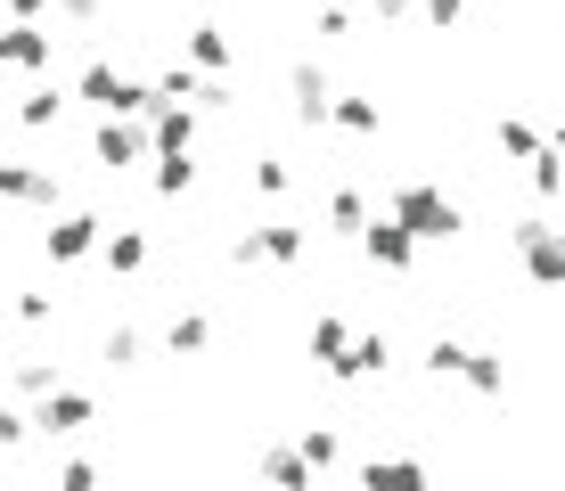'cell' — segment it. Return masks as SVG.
I'll use <instances>...</instances> for the list:
<instances>
[{
	"instance_id": "e575fe53",
	"label": "cell",
	"mask_w": 565,
	"mask_h": 491,
	"mask_svg": "<svg viewBox=\"0 0 565 491\" xmlns=\"http://www.w3.org/2000/svg\"><path fill=\"white\" fill-rule=\"evenodd\" d=\"M418 9H426V25H459L467 0H418Z\"/></svg>"
},
{
	"instance_id": "d6986e66",
	"label": "cell",
	"mask_w": 565,
	"mask_h": 491,
	"mask_svg": "<svg viewBox=\"0 0 565 491\" xmlns=\"http://www.w3.org/2000/svg\"><path fill=\"white\" fill-rule=\"evenodd\" d=\"M57 385H66L57 361H9V393H17V402H50Z\"/></svg>"
},
{
	"instance_id": "f35d334b",
	"label": "cell",
	"mask_w": 565,
	"mask_h": 491,
	"mask_svg": "<svg viewBox=\"0 0 565 491\" xmlns=\"http://www.w3.org/2000/svg\"><path fill=\"white\" fill-rule=\"evenodd\" d=\"M550 156H557V164H565V124H557V131H550Z\"/></svg>"
},
{
	"instance_id": "cb8c5ba5",
	"label": "cell",
	"mask_w": 565,
	"mask_h": 491,
	"mask_svg": "<svg viewBox=\"0 0 565 491\" xmlns=\"http://www.w3.org/2000/svg\"><path fill=\"white\" fill-rule=\"evenodd\" d=\"M164 344H172V361H181V352H205L213 344V320H205V311H172Z\"/></svg>"
},
{
	"instance_id": "1f68e13d",
	"label": "cell",
	"mask_w": 565,
	"mask_h": 491,
	"mask_svg": "<svg viewBox=\"0 0 565 491\" xmlns=\"http://www.w3.org/2000/svg\"><path fill=\"white\" fill-rule=\"evenodd\" d=\"M57 491H99V467H90V459H66V467H57Z\"/></svg>"
},
{
	"instance_id": "8d00e7d4",
	"label": "cell",
	"mask_w": 565,
	"mask_h": 491,
	"mask_svg": "<svg viewBox=\"0 0 565 491\" xmlns=\"http://www.w3.org/2000/svg\"><path fill=\"white\" fill-rule=\"evenodd\" d=\"M411 9H418V0H369V17H385V25H402Z\"/></svg>"
},
{
	"instance_id": "30bf717a",
	"label": "cell",
	"mask_w": 565,
	"mask_h": 491,
	"mask_svg": "<svg viewBox=\"0 0 565 491\" xmlns=\"http://www.w3.org/2000/svg\"><path fill=\"white\" fill-rule=\"evenodd\" d=\"M148 148L156 156H189L198 148V107H164V98H156L148 107Z\"/></svg>"
},
{
	"instance_id": "603a6c76",
	"label": "cell",
	"mask_w": 565,
	"mask_h": 491,
	"mask_svg": "<svg viewBox=\"0 0 565 491\" xmlns=\"http://www.w3.org/2000/svg\"><path fill=\"white\" fill-rule=\"evenodd\" d=\"M344 352H353V328H344L337 311H320V320H311V361H328V369H337Z\"/></svg>"
},
{
	"instance_id": "9a60e30c",
	"label": "cell",
	"mask_w": 565,
	"mask_h": 491,
	"mask_svg": "<svg viewBox=\"0 0 565 491\" xmlns=\"http://www.w3.org/2000/svg\"><path fill=\"white\" fill-rule=\"evenodd\" d=\"M385 361H394V344H385V328L377 337H353V352H344L328 377H344V385H361V377H385Z\"/></svg>"
},
{
	"instance_id": "4dcf8cb0",
	"label": "cell",
	"mask_w": 565,
	"mask_h": 491,
	"mask_svg": "<svg viewBox=\"0 0 565 491\" xmlns=\"http://www.w3.org/2000/svg\"><path fill=\"white\" fill-rule=\"evenodd\" d=\"M328 222H337V230H353V238H361V230H369V205H361L353 189H337V196H328Z\"/></svg>"
},
{
	"instance_id": "83f0119b",
	"label": "cell",
	"mask_w": 565,
	"mask_h": 491,
	"mask_svg": "<svg viewBox=\"0 0 565 491\" xmlns=\"http://www.w3.org/2000/svg\"><path fill=\"white\" fill-rule=\"evenodd\" d=\"M500 156H516V164H524V156H541V131L524 124V115H500Z\"/></svg>"
},
{
	"instance_id": "4fadbf2b",
	"label": "cell",
	"mask_w": 565,
	"mask_h": 491,
	"mask_svg": "<svg viewBox=\"0 0 565 491\" xmlns=\"http://www.w3.org/2000/svg\"><path fill=\"white\" fill-rule=\"evenodd\" d=\"M255 467H263V483H270V491H320V476L303 467V450H296V442H263V459H255Z\"/></svg>"
},
{
	"instance_id": "5bb4252c",
	"label": "cell",
	"mask_w": 565,
	"mask_h": 491,
	"mask_svg": "<svg viewBox=\"0 0 565 491\" xmlns=\"http://www.w3.org/2000/svg\"><path fill=\"white\" fill-rule=\"evenodd\" d=\"M99 263H107V279H140V270H148V238H140V230H107Z\"/></svg>"
},
{
	"instance_id": "d4e9b609",
	"label": "cell",
	"mask_w": 565,
	"mask_h": 491,
	"mask_svg": "<svg viewBox=\"0 0 565 491\" xmlns=\"http://www.w3.org/2000/svg\"><path fill=\"white\" fill-rule=\"evenodd\" d=\"M328 124H337V131H353V140H369V131H377L385 115H377V98H337V107H328Z\"/></svg>"
},
{
	"instance_id": "7c38bea8",
	"label": "cell",
	"mask_w": 565,
	"mask_h": 491,
	"mask_svg": "<svg viewBox=\"0 0 565 491\" xmlns=\"http://www.w3.org/2000/svg\"><path fill=\"white\" fill-rule=\"evenodd\" d=\"M50 50H57V33H42V25L0 33V66H17V74H50Z\"/></svg>"
},
{
	"instance_id": "7a4b0ae2",
	"label": "cell",
	"mask_w": 565,
	"mask_h": 491,
	"mask_svg": "<svg viewBox=\"0 0 565 491\" xmlns=\"http://www.w3.org/2000/svg\"><path fill=\"white\" fill-rule=\"evenodd\" d=\"M509 246H516V263H524L533 287H565V222L524 213V222H509Z\"/></svg>"
},
{
	"instance_id": "44dd1931",
	"label": "cell",
	"mask_w": 565,
	"mask_h": 491,
	"mask_svg": "<svg viewBox=\"0 0 565 491\" xmlns=\"http://www.w3.org/2000/svg\"><path fill=\"white\" fill-rule=\"evenodd\" d=\"M57 115H66V90H57V83H50V74H42V83H33V90H25V107H17V124H25V131H50V124H57Z\"/></svg>"
},
{
	"instance_id": "d590c367",
	"label": "cell",
	"mask_w": 565,
	"mask_h": 491,
	"mask_svg": "<svg viewBox=\"0 0 565 491\" xmlns=\"http://www.w3.org/2000/svg\"><path fill=\"white\" fill-rule=\"evenodd\" d=\"M311 25H320L328 42H344V33H353V9H320V17H311Z\"/></svg>"
},
{
	"instance_id": "2e32d148",
	"label": "cell",
	"mask_w": 565,
	"mask_h": 491,
	"mask_svg": "<svg viewBox=\"0 0 565 491\" xmlns=\"http://www.w3.org/2000/svg\"><path fill=\"white\" fill-rule=\"evenodd\" d=\"M287 90H296V115H303V124H328L337 90H328V74H320V66H296V74H287Z\"/></svg>"
},
{
	"instance_id": "ffe728a7",
	"label": "cell",
	"mask_w": 565,
	"mask_h": 491,
	"mask_svg": "<svg viewBox=\"0 0 565 491\" xmlns=\"http://www.w3.org/2000/svg\"><path fill=\"white\" fill-rule=\"evenodd\" d=\"M296 450H303V467H311V476L344 467V435H337V426H303V435H296Z\"/></svg>"
},
{
	"instance_id": "52a82bcc",
	"label": "cell",
	"mask_w": 565,
	"mask_h": 491,
	"mask_svg": "<svg viewBox=\"0 0 565 491\" xmlns=\"http://www.w3.org/2000/svg\"><path fill=\"white\" fill-rule=\"evenodd\" d=\"M361 254H369L377 270H411V263H418V238L394 222V213H369V230H361Z\"/></svg>"
},
{
	"instance_id": "f546056e",
	"label": "cell",
	"mask_w": 565,
	"mask_h": 491,
	"mask_svg": "<svg viewBox=\"0 0 565 491\" xmlns=\"http://www.w3.org/2000/svg\"><path fill=\"white\" fill-rule=\"evenodd\" d=\"M255 189L263 196H287V189H296V164H287V156H255Z\"/></svg>"
},
{
	"instance_id": "ba28073f",
	"label": "cell",
	"mask_w": 565,
	"mask_h": 491,
	"mask_svg": "<svg viewBox=\"0 0 565 491\" xmlns=\"http://www.w3.org/2000/svg\"><path fill=\"white\" fill-rule=\"evenodd\" d=\"M90 418H99V402H90V393H74V385H57L50 402H33V435H83Z\"/></svg>"
},
{
	"instance_id": "8fae6325",
	"label": "cell",
	"mask_w": 565,
	"mask_h": 491,
	"mask_svg": "<svg viewBox=\"0 0 565 491\" xmlns=\"http://www.w3.org/2000/svg\"><path fill=\"white\" fill-rule=\"evenodd\" d=\"M353 491H435V476H426V459H361Z\"/></svg>"
},
{
	"instance_id": "836d02e7",
	"label": "cell",
	"mask_w": 565,
	"mask_h": 491,
	"mask_svg": "<svg viewBox=\"0 0 565 491\" xmlns=\"http://www.w3.org/2000/svg\"><path fill=\"white\" fill-rule=\"evenodd\" d=\"M9 9V25H42V9H57V0H0Z\"/></svg>"
},
{
	"instance_id": "e0dca14e",
	"label": "cell",
	"mask_w": 565,
	"mask_h": 491,
	"mask_svg": "<svg viewBox=\"0 0 565 491\" xmlns=\"http://www.w3.org/2000/svg\"><path fill=\"white\" fill-rule=\"evenodd\" d=\"M459 385H467V393H483V402H500V393H509V361H500V352H476V344H467Z\"/></svg>"
},
{
	"instance_id": "277c9868",
	"label": "cell",
	"mask_w": 565,
	"mask_h": 491,
	"mask_svg": "<svg viewBox=\"0 0 565 491\" xmlns=\"http://www.w3.org/2000/svg\"><path fill=\"white\" fill-rule=\"evenodd\" d=\"M303 230L296 222H263V230H246V238H230V263H270V270H287V263H303Z\"/></svg>"
},
{
	"instance_id": "ac0fdd59",
	"label": "cell",
	"mask_w": 565,
	"mask_h": 491,
	"mask_svg": "<svg viewBox=\"0 0 565 491\" xmlns=\"http://www.w3.org/2000/svg\"><path fill=\"white\" fill-rule=\"evenodd\" d=\"M230 57H238V50H230V33H222V25H189V66H198V74H213V83H222Z\"/></svg>"
},
{
	"instance_id": "9c48e42d",
	"label": "cell",
	"mask_w": 565,
	"mask_h": 491,
	"mask_svg": "<svg viewBox=\"0 0 565 491\" xmlns=\"http://www.w3.org/2000/svg\"><path fill=\"white\" fill-rule=\"evenodd\" d=\"M99 238H107L99 213H57L50 222V263H83V254H99Z\"/></svg>"
},
{
	"instance_id": "7402d4cb",
	"label": "cell",
	"mask_w": 565,
	"mask_h": 491,
	"mask_svg": "<svg viewBox=\"0 0 565 491\" xmlns=\"http://www.w3.org/2000/svg\"><path fill=\"white\" fill-rule=\"evenodd\" d=\"M140 352H148V337H140L131 320H115L107 337H99V361H107V369H140Z\"/></svg>"
},
{
	"instance_id": "74e56055",
	"label": "cell",
	"mask_w": 565,
	"mask_h": 491,
	"mask_svg": "<svg viewBox=\"0 0 565 491\" xmlns=\"http://www.w3.org/2000/svg\"><path fill=\"white\" fill-rule=\"evenodd\" d=\"M57 9H66L74 25H99V0H57Z\"/></svg>"
},
{
	"instance_id": "f1b7e54d",
	"label": "cell",
	"mask_w": 565,
	"mask_h": 491,
	"mask_svg": "<svg viewBox=\"0 0 565 491\" xmlns=\"http://www.w3.org/2000/svg\"><path fill=\"white\" fill-rule=\"evenodd\" d=\"M459 369H467V344H459V337H435V344H426V377H459Z\"/></svg>"
},
{
	"instance_id": "5b68a950",
	"label": "cell",
	"mask_w": 565,
	"mask_h": 491,
	"mask_svg": "<svg viewBox=\"0 0 565 491\" xmlns=\"http://www.w3.org/2000/svg\"><path fill=\"white\" fill-rule=\"evenodd\" d=\"M90 156H99L107 172H131V164H148V131L131 124V115H99V131H90Z\"/></svg>"
},
{
	"instance_id": "3957f363",
	"label": "cell",
	"mask_w": 565,
	"mask_h": 491,
	"mask_svg": "<svg viewBox=\"0 0 565 491\" xmlns=\"http://www.w3.org/2000/svg\"><path fill=\"white\" fill-rule=\"evenodd\" d=\"M74 98H83V107H99V115H148V107H156V90L140 83V74L107 66V57H90V66L74 74Z\"/></svg>"
},
{
	"instance_id": "d6a6232c",
	"label": "cell",
	"mask_w": 565,
	"mask_h": 491,
	"mask_svg": "<svg viewBox=\"0 0 565 491\" xmlns=\"http://www.w3.org/2000/svg\"><path fill=\"white\" fill-rule=\"evenodd\" d=\"M25 435H33V418H25V409H9V402H0V450H17Z\"/></svg>"
},
{
	"instance_id": "484cf974",
	"label": "cell",
	"mask_w": 565,
	"mask_h": 491,
	"mask_svg": "<svg viewBox=\"0 0 565 491\" xmlns=\"http://www.w3.org/2000/svg\"><path fill=\"white\" fill-rule=\"evenodd\" d=\"M524 172H533V196L550 205V196H565V164L550 156V140H541V156H524Z\"/></svg>"
},
{
	"instance_id": "8992f818",
	"label": "cell",
	"mask_w": 565,
	"mask_h": 491,
	"mask_svg": "<svg viewBox=\"0 0 565 491\" xmlns=\"http://www.w3.org/2000/svg\"><path fill=\"white\" fill-rule=\"evenodd\" d=\"M0 205H42V213H57V205H66V189H57L50 164H0Z\"/></svg>"
},
{
	"instance_id": "6da1fadb",
	"label": "cell",
	"mask_w": 565,
	"mask_h": 491,
	"mask_svg": "<svg viewBox=\"0 0 565 491\" xmlns=\"http://www.w3.org/2000/svg\"><path fill=\"white\" fill-rule=\"evenodd\" d=\"M385 213H394V222L411 230L418 246H443V238H459V230H467L459 196H443L435 181H402V189H394V205H385Z\"/></svg>"
},
{
	"instance_id": "4316f807",
	"label": "cell",
	"mask_w": 565,
	"mask_h": 491,
	"mask_svg": "<svg viewBox=\"0 0 565 491\" xmlns=\"http://www.w3.org/2000/svg\"><path fill=\"white\" fill-rule=\"evenodd\" d=\"M198 181V156H156V196H189Z\"/></svg>"
}]
</instances>
